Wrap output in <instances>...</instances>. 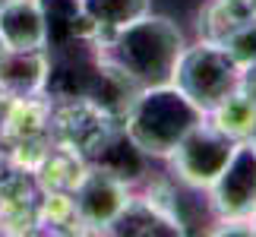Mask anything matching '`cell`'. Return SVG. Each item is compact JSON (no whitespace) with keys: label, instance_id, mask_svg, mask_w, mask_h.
I'll use <instances>...</instances> for the list:
<instances>
[{"label":"cell","instance_id":"cell-4","mask_svg":"<svg viewBox=\"0 0 256 237\" xmlns=\"http://www.w3.org/2000/svg\"><path fill=\"white\" fill-rule=\"evenodd\" d=\"M238 140H231L228 133H222L209 117L200 120L190 133L177 142V149L168 155L171 171L177 180L193 186V190H209L212 180L222 174V168L228 164Z\"/></svg>","mask_w":256,"mask_h":237},{"label":"cell","instance_id":"cell-9","mask_svg":"<svg viewBox=\"0 0 256 237\" xmlns=\"http://www.w3.org/2000/svg\"><path fill=\"white\" fill-rule=\"evenodd\" d=\"M152 10V0H82V13L92 22L95 35H111L117 28L136 22Z\"/></svg>","mask_w":256,"mask_h":237},{"label":"cell","instance_id":"cell-8","mask_svg":"<svg viewBox=\"0 0 256 237\" xmlns=\"http://www.w3.org/2000/svg\"><path fill=\"white\" fill-rule=\"evenodd\" d=\"M51 76L44 51H6L0 48V88L16 98H32Z\"/></svg>","mask_w":256,"mask_h":237},{"label":"cell","instance_id":"cell-5","mask_svg":"<svg viewBox=\"0 0 256 237\" xmlns=\"http://www.w3.org/2000/svg\"><path fill=\"white\" fill-rule=\"evenodd\" d=\"M209 206L215 218H253L256 212V146L244 140L234 146L228 164L212 180Z\"/></svg>","mask_w":256,"mask_h":237},{"label":"cell","instance_id":"cell-1","mask_svg":"<svg viewBox=\"0 0 256 237\" xmlns=\"http://www.w3.org/2000/svg\"><path fill=\"white\" fill-rule=\"evenodd\" d=\"M184 32L174 19L155 16L152 10L136 22L102 38V60L114 66L136 88L164 86L174 79V66L184 54Z\"/></svg>","mask_w":256,"mask_h":237},{"label":"cell","instance_id":"cell-6","mask_svg":"<svg viewBox=\"0 0 256 237\" xmlns=\"http://www.w3.org/2000/svg\"><path fill=\"white\" fill-rule=\"evenodd\" d=\"M130 202L126 180L114 177L104 168H92L73 186V218L92 228H111L117 215Z\"/></svg>","mask_w":256,"mask_h":237},{"label":"cell","instance_id":"cell-11","mask_svg":"<svg viewBox=\"0 0 256 237\" xmlns=\"http://www.w3.org/2000/svg\"><path fill=\"white\" fill-rule=\"evenodd\" d=\"M224 51L234 57V64L240 66V70H247V66L256 64V16L247 19V22H240L234 32H228L224 38Z\"/></svg>","mask_w":256,"mask_h":237},{"label":"cell","instance_id":"cell-3","mask_svg":"<svg viewBox=\"0 0 256 237\" xmlns=\"http://www.w3.org/2000/svg\"><path fill=\"white\" fill-rule=\"evenodd\" d=\"M240 66L234 64V57L224 51V44L218 42H196L186 44L180 60L174 66L171 82L200 108L209 114L215 104H222L231 92L240 88Z\"/></svg>","mask_w":256,"mask_h":237},{"label":"cell","instance_id":"cell-10","mask_svg":"<svg viewBox=\"0 0 256 237\" xmlns=\"http://www.w3.org/2000/svg\"><path fill=\"white\" fill-rule=\"evenodd\" d=\"M206 117H209L222 133H228L231 140H238V142L250 140V136L256 133V104L240 92V88L231 92L222 104H215Z\"/></svg>","mask_w":256,"mask_h":237},{"label":"cell","instance_id":"cell-14","mask_svg":"<svg viewBox=\"0 0 256 237\" xmlns=\"http://www.w3.org/2000/svg\"><path fill=\"white\" fill-rule=\"evenodd\" d=\"M253 224H256V212H253Z\"/></svg>","mask_w":256,"mask_h":237},{"label":"cell","instance_id":"cell-2","mask_svg":"<svg viewBox=\"0 0 256 237\" xmlns=\"http://www.w3.org/2000/svg\"><path fill=\"white\" fill-rule=\"evenodd\" d=\"M200 120H206V111H200L174 82H164L136 92L124 114V133L146 158H168Z\"/></svg>","mask_w":256,"mask_h":237},{"label":"cell","instance_id":"cell-12","mask_svg":"<svg viewBox=\"0 0 256 237\" xmlns=\"http://www.w3.org/2000/svg\"><path fill=\"white\" fill-rule=\"evenodd\" d=\"M240 92L250 98V102L256 104V64L253 66H247V70L240 73Z\"/></svg>","mask_w":256,"mask_h":237},{"label":"cell","instance_id":"cell-7","mask_svg":"<svg viewBox=\"0 0 256 237\" xmlns=\"http://www.w3.org/2000/svg\"><path fill=\"white\" fill-rule=\"evenodd\" d=\"M0 48L6 51L48 48V22L38 0H6L0 6Z\"/></svg>","mask_w":256,"mask_h":237},{"label":"cell","instance_id":"cell-13","mask_svg":"<svg viewBox=\"0 0 256 237\" xmlns=\"http://www.w3.org/2000/svg\"><path fill=\"white\" fill-rule=\"evenodd\" d=\"M250 142H253V146H256V133H253V136H250Z\"/></svg>","mask_w":256,"mask_h":237}]
</instances>
